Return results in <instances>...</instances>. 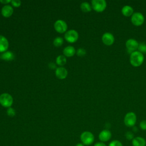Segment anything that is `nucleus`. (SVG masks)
Returning a JSON list of instances; mask_svg holds the SVG:
<instances>
[{
    "label": "nucleus",
    "instance_id": "18",
    "mask_svg": "<svg viewBox=\"0 0 146 146\" xmlns=\"http://www.w3.org/2000/svg\"><path fill=\"white\" fill-rule=\"evenodd\" d=\"M1 58L4 60L10 61L14 59V54L11 51H5L1 55Z\"/></svg>",
    "mask_w": 146,
    "mask_h": 146
},
{
    "label": "nucleus",
    "instance_id": "4",
    "mask_svg": "<svg viewBox=\"0 0 146 146\" xmlns=\"http://www.w3.org/2000/svg\"><path fill=\"white\" fill-rule=\"evenodd\" d=\"M91 4L92 9L98 13L103 12L107 7V2L104 0H92Z\"/></svg>",
    "mask_w": 146,
    "mask_h": 146
},
{
    "label": "nucleus",
    "instance_id": "24",
    "mask_svg": "<svg viewBox=\"0 0 146 146\" xmlns=\"http://www.w3.org/2000/svg\"><path fill=\"white\" fill-rule=\"evenodd\" d=\"M125 138L128 140H132L134 138L133 133L131 131H127L125 134Z\"/></svg>",
    "mask_w": 146,
    "mask_h": 146
},
{
    "label": "nucleus",
    "instance_id": "22",
    "mask_svg": "<svg viewBox=\"0 0 146 146\" xmlns=\"http://www.w3.org/2000/svg\"><path fill=\"white\" fill-rule=\"evenodd\" d=\"M54 44L56 47H60L61 46L63 43V39L61 37H56L53 42Z\"/></svg>",
    "mask_w": 146,
    "mask_h": 146
},
{
    "label": "nucleus",
    "instance_id": "26",
    "mask_svg": "<svg viewBox=\"0 0 146 146\" xmlns=\"http://www.w3.org/2000/svg\"><path fill=\"white\" fill-rule=\"evenodd\" d=\"M7 114L10 117H13L15 114V111L14 108L10 107L7 110Z\"/></svg>",
    "mask_w": 146,
    "mask_h": 146
},
{
    "label": "nucleus",
    "instance_id": "17",
    "mask_svg": "<svg viewBox=\"0 0 146 146\" xmlns=\"http://www.w3.org/2000/svg\"><path fill=\"white\" fill-rule=\"evenodd\" d=\"M75 53V49L74 47L68 46L65 47L63 50V54L65 56L67 57L72 56Z\"/></svg>",
    "mask_w": 146,
    "mask_h": 146
},
{
    "label": "nucleus",
    "instance_id": "15",
    "mask_svg": "<svg viewBox=\"0 0 146 146\" xmlns=\"http://www.w3.org/2000/svg\"><path fill=\"white\" fill-rule=\"evenodd\" d=\"M132 144L133 146H145L146 140L142 137L137 136L132 140Z\"/></svg>",
    "mask_w": 146,
    "mask_h": 146
},
{
    "label": "nucleus",
    "instance_id": "19",
    "mask_svg": "<svg viewBox=\"0 0 146 146\" xmlns=\"http://www.w3.org/2000/svg\"><path fill=\"white\" fill-rule=\"evenodd\" d=\"M80 9L83 12L87 13L91 10V6L88 2H85L81 3Z\"/></svg>",
    "mask_w": 146,
    "mask_h": 146
},
{
    "label": "nucleus",
    "instance_id": "29",
    "mask_svg": "<svg viewBox=\"0 0 146 146\" xmlns=\"http://www.w3.org/2000/svg\"><path fill=\"white\" fill-rule=\"evenodd\" d=\"M94 146H107L106 144H104L103 142H97L96 143Z\"/></svg>",
    "mask_w": 146,
    "mask_h": 146
},
{
    "label": "nucleus",
    "instance_id": "6",
    "mask_svg": "<svg viewBox=\"0 0 146 146\" xmlns=\"http://www.w3.org/2000/svg\"><path fill=\"white\" fill-rule=\"evenodd\" d=\"M13 103L12 96L7 93L2 94L0 95V104L5 107H10Z\"/></svg>",
    "mask_w": 146,
    "mask_h": 146
},
{
    "label": "nucleus",
    "instance_id": "31",
    "mask_svg": "<svg viewBox=\"0 0 146 146\" xmlns=\"http://www.w3.org/2000/svg\"><path fill=\"white\" fill-rule=\"evenodd\" d=\"M11 1H10V0H6V1H3V0H2V1H0V2L1 3H3V4H7V3H10V2H11Z\"/></svg>",
    "mask_w": 146,
    "mask_h": 146
},
{
    "label": "nucleus",
    "instance_id": "13",
    "mask_svg": "<svg viewBox=\"0 0 146 146\" xmlns=\"http://www.w3.org/2000/svg\"><path fill=\"white\" fill-rule=\"evenodd\" d=\"M55 75L58 78L63 79H65L67 76V71L64 67H58L55 70Z\"/></svg>",
    "mask_w": 146,
    "mask_h": 146
},
{
    "label": "nucleus",
    "instance_id": "3",
    "mask_svg": "<svg viewBox=\"0 0 146 146\" xmlns=\"http://www.w3.org/2000/svg\"><path fill=\"white\" fill-rule=\"evenodd\" d=\"M137 121V116L133 112H129L126 113L124 118V124L128 127H133L135 126Z\"/></svg>",
    "mask_w": 146,
    "mask_h": 146
},
{
    "label": "nucleus",
    "instance_id": "8",
    "mask_svg": "<svg viewBox=\"0 0 146 146\" xmlns=\"http://www.w3.org/2000/svg\"><path fill=\"white\" fill-rule=\"evenodd\" d=\"M78 33L74 30H71L67 31L64 35L65 39L70 43H74L78 39Z\"/></svg>",
    "mask_w": 146,
    "mask_h": 146
},
{
    "label": "nucleus",
    "instance_id": "9",
    "mask_svg": "<svg viewBox=\"0 0 146 146\" xmlns=\"http://www.w3.org/2000/svg\"><path fill=\"white\" fill-rule=\"evenodd\" d=\"M102 40L103 43L108 46H111L114 43L115 38L112 34L109 32H107L103 34L102 37Z\"/></svg>",
    "mask_w": 146,
    "mask_h": 146
},
{
    "label": "nucleus",
    "instance_id": "28",
    "mask_svg": "<svg viewBox=\"0 0 146 146\" xmlns=\"http://www.w3.org/2000/svg\"><path fill=\"white\" fill-rule=\"evenodd\" d=\"M139 126L142 130H146V120H143L141 121L139 124Z\"/></svg>",
    "mask_w": 146,
    "mask_h": 146
},
{
    "label": "nucleus",
    "instance_id": "32",
    "mask_svg": "<svg viewBox=\"0 0 146 146\" xmlns=\"http://www.w3.org/2000/svg\"><path fill=\"white\" fill-rule=\"evenodd\" d=\"M75 146H85V145L82 143H78L75 145Z\"/></svg>",
    "mask_w": 146,
    "mask_h": 146
},
{
    "label": "nucleus",
    "instance_id": "10",
    "mask_svg": "<svg viewBox=\"0 0 146 146\" xmlns=\"http://www.w3.org/2000/svg\"><path fill=\"white\" fill-rule=\"evenodd\" d=\"M54 28L55 30L59 33H63L67 29L66 23L62 20H58L54 23Z\"/></svg>",
    "mask_w": 146,
    "mask_h": 146
},
{
    "label": "nucleus",
    "instance_id": "21",
    "mask_svg": "<svg viewBox=\"0 0 146 146\" xmlns=\"http://www.w3.org/2000/svg\"><path fill=\"white\" fill-rule=\"evenodd\" d=\"M137 50H138V51L140 52L143 54H146V43L144 42L139 43Z\"/></svg>",
    "mask_w": 146,
    "mask_h": 146
},
{
    "label": "nucleus",
    "instance_id": "23",
    "mask_svg": "<svg viewBox=\"0 0 146 146\" xmlns=\"http://www.w3.org/2000/svg\"><path fill=\"white\" fill-rule=\"evenodd\" d=\"M108 146H123V144L119 140H114L110 143Z\"/></svg>",
    "mask_w": 146,
    "mask_h": 146
},
{
    "label": "nucleus",
    "instance_id": "2",
    "mask_svg": "<svg viewBox=\"0 0 146 146\" xmlns=\"http://www.w3.org/2000/svg\"><path fill=\"white\" fill-rule=\"evenodd\" d=\"M82 143L84 145H90L94 141V135L90 131H84L82 133L80 136Z\"/></svg>",
    "mask_w": 146,
    "mask_h": 146
},
{
    "label": "nucleus",
    "instance_id": "27",
    "mask_svg": "<svg viewBox=\"0 0 146 146\" xmlns=\"http://www.w3.org/2000/svg\"><path fill=\"white\" fill-rule=\"evenodd\" d=\"M11 3L12 5L15 7H18L21 5V2L19 0H12L11 1Z\"/></svg>",
    "mask_w": 146,
    "mask_h": 146
},
{
    "label": "nucleus",
    "instance_id": "30",
    "mask_svg": "<svg viewBox=\"0 0 146 146\" xmlns=\"http://www.w3.org/2000/svg\"><path fill=\"white\" fill-rule=\"evenodd\" d=\"M48 66H49V67H50L51 69H54V68H56V65H55V64L54 63H50L49 64Z\"/></svg>",
    "mask_w": 146,
    "mask_h": 146
},
{
    "label": "nucleus",
    "instance_id": "7",
    "mask_svg": "<svg viewBox=\"0 0 146 146\" xmlns=\"http://www.w3.org/2000/svg\"><path fill=\"white\" fill-rule=\"evenodd\" d=\"M139 44V43L135 39H128L125 42V47L128 52L131 54L132 52L136 51L138 48Z\"/></svg>",
    "mask_w": 146,
    "mask_h": 146
},
{
    "label": "nucleus",
    "instance_id": "1",
    "mask_svg": "<svg viewBox=\"0 0 146 146\" xmlns=\"http://www.w3.org/2000/svg\"><path fill=\"white\" fill-rule=\"evenodd\" d=\"M144 60V55L138 51H134L130 54L129 62L132 66L137 67L140 66Z\"/></svg>",
    "mask_w": 146,
    "mask_h": 146
},
{
    "label": "nucleus",
    "instance_id": "25",
    "mask_svg": "<svg viewBox=\"0 0 146 146\" xmlns=\"http://www.w3.org/2000/svg\"><path fill=\"white\" fill-rule=\"evenodd\" d=\"M76 54L78 56H83L86 54V51L84 49V48H79L77 51H76Z\"/></svg>",
    "mask_w": 146,
    "mask_h": 146
},
{
    "label": "nucleus",
    "instance_id": "16",
    "mask_svg": "<svg viewBox=\"0 0 146 146\" xmlns=\"http://www.w3.org/2000/svg\"><path fill=\"white\" fill-rule=\"evenodd\" d=\"M121 13L125 17L132 16L133 13V9L128 5H125L123 6L121 9Z\"/></svg>",
    "mask_w": 146,
    "mask_h": 146
},
{
    "label": "nucleus",
    "instance_id": "5",
    "mask_svg": "<svg viewBox=\"0 0 146 146\" xmlns=\"http://www.w3.org/2000/svg\"><path fill=\"white\" fill-rule=\"evenodd\" d=\"M132 23L136 26H140L143 24L144 22V17L142 13L140 12L134 13L131 18Z\"/></svg>",
    "mask_w": 146,
    "mask_h": 146
},
{
    "label": "nucleus",
    "instance_id": "20",
    "mask_svg": "<svg viewBox=\"0 0 146 146\" xmlns=\"http://www.w3.org/2000/svg\"><path fill=\"white\" fill-rule=\"evenodd\" d=\"M56 63L59 66H63L66 63V58L63 55H59L56 59Z\"/></svg>",
    "mask_w": 146,
    "mask_h": 146
},
{
    "label": "nucleus",
    "instance_id": "14",
    "mask_svg": "<svg viewBox=\"0 0 146 146\" xmlns=\"http://www.w3.org/2000/svg\"><path fill=\"white\" fill-rule=\"evenodd\" d=\"M9 47L7 39L3 35H0V52H5Z\"/></svg>",
    "mask_w": 146,
    "mask_h": 146
},
{
    "label": "nucleus",
    "instance_id": "12",
    "mask_svg": "<svg viewBox=\"0 0 146 146\" xmlns=\"http://www.w3.org/2000/svg\"><path fill=\"white\" fill-rule=\"evenodd\" d=\"M13 13V9L11 6L6 5H5L1 10V14L2 15L6 18L10 17Z\"/></svg>",
    "mask_w": 146,
    "mask_h": 146
},
{
    "label": "nucleus",
    "instance_id": "11",
    "mask_svg": "<svg viewBox=\"0 0 146 146\" xmlns=\"http://www.w3.org/2000/svg\"><path fill=\"white\" fill-rule=\"evenodd\" d=\"M112 133L108 129H103L99 134V139L102 142H106L111 139Z\"/></svg>",
    "mask_w": 146,
    "mask_h": 146
}]
</instances>
